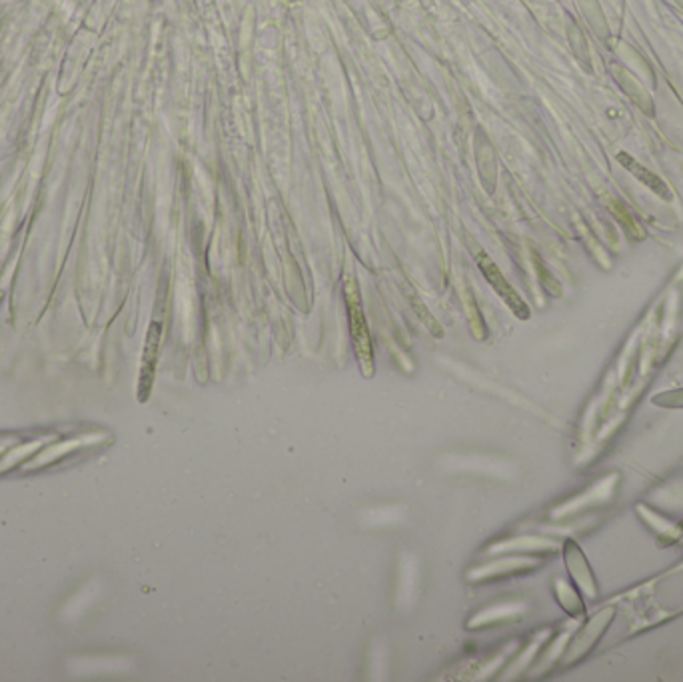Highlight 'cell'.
<instances>
[{"instance_id":"obj_5","label":"cell","mask_w":683,"mask_h":682,"mask_svg":"<svg viewBox=\"0 0 683 682\" xmlns=\"http://www.w3.org/2000/svg\"><path fill=\"white\" fill-rule=\"evenodd\" d=\"M409 299H412V304H414V309H416V312H418V317L424 320V324H426V327H428L429 331H432L434 337H438V339L442 337V334H444L442 327H440V324L434 320L432 314L428 312V309L424 307V302H419V299H418L416 295H409Z\"/></svg>"},{"instance_id":"obj_4","label":"cell","mask_w":683,"mask_h":682,"mask_svg":"<svg viewBox=\"0 0 683 682\" xmlns=\"http://www.w3.org/2000/svg\"><path fill=\"white\" fill-rule=\"evenodd\" d=\"M617 161L622 163L626 166V169L629 173H632L634 176H637V181H642L646 186H649L651 191L657 193L661 198H664V201H669V198H671L669 188H667V184L664 181H661V178L657 174L649 173L644 164H639L636 159H632V156L626 154V152H619L617 154Z\"/></svg>"},{"instance_id":"obj_3","label":"cell","mask_w":683,"mask_h":682,"mask_svg":"<svg viewBox=\"0 0 683 682\" xmlns=\"http://www.w3.org/2000/svg\"><path fill=\"white\" fill-rule=\"evenodd\" d=\"M160 339H162V322L154 320L146 334V344H144V354H142V369H140V401L144 403L150 394L152 381H154V371L156 362H159V351H160Z\"/></svg>"},{"instance_id":"obj_1","label":"cell","mask_w":683,"mask_h":682,"mask_svg":"<svg viewBox=\"0 0 683 682\" xmlns=\"http://www.w3.org/2000/svg\"><path fill=\"white\" fill-rule=\"evenodd\" d=\"M346 292V307H348V319H350V334L356 351V359H358L362 372L366 376H372L374 372V349H372V339L367 332V324L364 319L362 302H360V290L356 280L352 277L346 278L344 285Z\"/></svg>"},{"instance_id":"obj_2","label":"cell","mask_w":683,"mask_h":682,"mask_svg":"<svg viewBox=\"0 0 683 682\" xmlns=\"http://www.w3.org/2000/svg\"><path fill=\"white\" fill-rule=\"evenodd\" d=\"M478 265H480V270L483 272V277L488 278V282L493 287V290H496L498 295L503 300H506L508 307L513 312H516L520 319H528L530 317L528 307H525L523 300L518 297V292L510 287V282L506 278H503L500 268L496 265H493V260L486 253H480L478 255Z\"/></svg>"}]
</instances>
